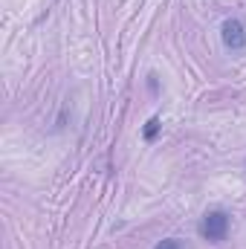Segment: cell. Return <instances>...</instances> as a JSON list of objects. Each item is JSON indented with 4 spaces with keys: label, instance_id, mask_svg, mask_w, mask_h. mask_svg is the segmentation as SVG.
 <instances>
[{
    "label": "cell",
    "instance_id": "obj_1",
    "mask_svg": "<svg viewBox=\"0 0 246 249\" xmlns=\"http://www.w3.org/2000/svg\"><path fill=\"white\" fill-rule=\"evenodd\" d=\"M229 226H232L229 212L211 209V212H206L203 220H200V235H203V241H209V244H220V241H226Z\"/></svg>",
    "mask_w": 246,
    "mask_h": 249
},
{
    "label": "cell",
    "instance_id": "obj_4",
    "mask_svg": "<svg viewBox=\"0 0 246 249\" xmlns=\"http://www.w3.org/2000/svg\"><path fill=\"white\" fill-rule=\"evenodd\" d=\"M154 249H185V247H183V241H180V238H165V241H159Z\"/></svg>",
    "mask_w": 246,
    "mask_h": 249
},
{
    "label": "cell",
    "instance_id": "obj_3",
    "mask_svg": "<svg viewBox=\"0 0 246 249\" xmlns=\"http://www.w3.org/2000/svg\"><path fill=\"white\" fill-rule=\"evenodd\" d=\"M157 133H159V119H157V116H151V119L145 122L142 136H145V142H154V139H157Z\"/></svg>",
    "mask_w": 246,
    "mask_h": 249
},
{
    "label": "cell",
    "instance_id": "obj_2",
    "mask_svg": "<svg viewBox=\"0 0 246 249\" xmlns=\"http://www.w3.org/2000/svg\"><path fill=\"white\" fill-rule=\"evenodd\" d=\"M220 38H223L226 50L238 53V50L246 47V26L238 18H229V20H223V26H220Z\"/></svg>",
    "mask_w": 246,
    "mask_h": 249
},
{
    "label": "cell",
    "instance_id": "obj_5",
    "mask_svg": "<svg viewBox=\"0 0 246 249\" xmlns=\"http://www.w3.org/2000/svg\"><path fill=\"white\" fill-rule=\"evenodd\" d=\"M157 87H159V84H157V75H148V90L157 93Z\"/></svg>",
    "mask_w": 246,
    "mask_h": 249
}]
</instances>
